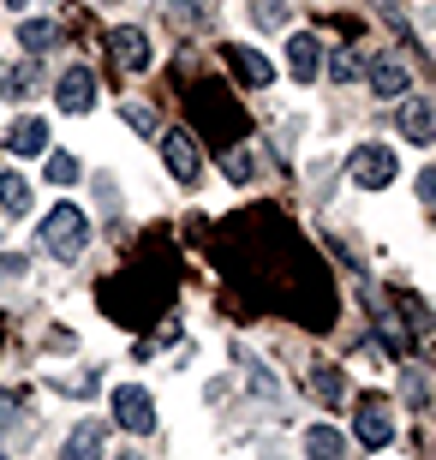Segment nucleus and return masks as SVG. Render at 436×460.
Masks as SVG:
<instances>
[{"mask_svg": "<svg viewBox=\"0 0 436 460\" xmlns=\"http://www.w3.org/2000/svg\"><path fill=\"white\" fill-rule=\"evenodd\" d=\"M311 389H317L323 407H341V401H347V376H341L335 365H317V371H311Z\"/></svg>", "mask_w": 436, "mask_h": 460, "instance_id": "17", "label": "nucleus"}, {"mask_svg": "<svg viewBox=\"0 0 436 460\" xmlns=\"http://www.w3.org/2000/svg\"><path fill=\"white\" fill-rule=\"evenodd\" d=\"M395 126H401L406 144H436V102H431V96H413V90H406L401 108H395Z\"/></svg>", "mask_w": 436, "mask_h": 460, "instance_id": "4", "label": "nucleus"}, {"mask_svg": "<svg viewBox=\"0 0 436 460\" xmlns=\"http://www.w3.org/2000/svg\"><path fill=\"white\" fill-rule=\"evenodd\" d=\"M54 42H60V24H54V18H24V24H18V49L24 54H42V49H54Z\"/></svg>", "mask_w": 436, "mask_h": 460, "instance_id": "15", "label": "nucleus"}, {"mask_svg": "<svg viewBox=\"0 0 436 460\" xmlns=\"http://www.w3.org/2000/svg\"><path fill=\"white\" fill-rule=\"evenodd\" d=\"M126 460H138V455H126Z\"/></svg>", "mask_w": 436, "mask_h": 460, "instance_id": "25", "label": "nucleus"}, {"mask_svg": "<svg viewBox=\"0 0 436 460\" xmlns=\"http://www.w3.org/2000/svg\"><path fill=\"white\" fill-rule=\"evenodd\" d=\"M42 173H49V186H78V180H85V168H78V155H72V150L49 155V162H42Z\"/></svg>", "mask_w": 436, "mask_h": 460, "instance_id": "19", "label": "nucleus"}, {"mask_svg": "<svg viewBox=\"0 0 436 460\" xmlns=\"http://www.w3.org/2000/svg\"><path fill=\"white\" fill-rule=\"evenodd\" d=\"M114 419L132 430V437H150V430H156V401H150V389H138V383L114 389Z\"/></svg>", "mask_w": 436, "mask_h": 460, "instance_id": "5", "label": "nucleus"}, {"mask_svg": "<svg viewBox=\"0 0 436 460\" xmlns=\"http://www.w3.org/2000/svg\"><path fill=\"white\" fill-rule=\"evenodd\" d=\"M0 460H6V448H0Z\"/></svg>", "mask_w": 436, "mask_h": 460, "instance_id": "24", "label": "nucleus"}, {"mask_svg": "<svg viewBox=\"0 0 436 460\" xmlns=\"http://www.w3.org/2000/svg\"><path fill=\"white\" fill-rule=\"evenodd\" d=\"M108 54H114L126 72H144L150 66V36L138 31V24H114V31H108Z\"/></svg>", "mask_w": 436, "mask_h": 460, "instance_id": "9", "label": "nucleus"}, {"mask_svg": "<svg viewBox=\"0 0 436 460\" xmlns=\"http://www.w3.org/2000/svg\"><path fill=\"white\" fill-rule=\"evenodd\" d=\"M162 155H168V173L180 180V186H198L203 162H198V137L191 132H168L162 137Z\"/></svg>", "mask_w": 436, "mask_h": 460, "instance_id": "8", "label": "nucleus"}, {"mask_svg": "<svg viewBox=\"0 0 436 460\" xmlns=\"http://www.w3.org/2000/svg\"><path fill=\"white\" fill-rule=\"evenodd\" d=\"M6 6H13V13H18V6H31V0H6Z\"/></svg>", "mask_w": 436, "mask_h": 460, "instance_id": "23", "label": "nucleus"}, {"mask_svg": "<svg viewBox=\"0 0 436 460\" xmlns=\"http://www.w3.org/2000/svg\"><path fill=\"white\" fill-rule=\"evenodd\" d=\"M0 209H6L13 222L31 209V180H24V173H0Z\"/></svg>", "mask_w": 436, "mask_h": 460, "instance_id": "16", "label": "nucleus"}, {"mask_svg": "<svg viewBox=\"0 0 436 460\" xmlns=\"http://www.w3.org/2000/svg\"><path fill=\"white\" fill-rule=\"evenodd\" d=\"M221 60L234 66V78H239V84H252V90H263L269 78H275V66H269V60H263L257 49H245V42H227V49H221Z\"/></svg>", "mask_w": 436, "mask_h": 460, "instance_id": "11", "label": "nucleus"}, {"mask_svg": "<svg viewBox=\"0 0 436 460\" xmlns=\"http://www.w3.org/2000/svg\"><path fill=\"white\" fill-rule=\"evenodd\" d=\"M102 448H108V425H102V419H85V425L67 437L60 460H102Z\"/></svg>", "mask_w": 436, "mask_h": 460, "instance_id": "13", "label": "nucleus"}, {"mask_svg": "<svg viewBox=\"0 0 436 460\" xmlns=\"http://www.w3.org/2000/svg\"><path fill=\"white\" fill-rule=\"evenodd\" d=\"M352 430H359V443H365V448H388V443H395V412H388L383 394H359Z\"/></svg>", "mask_w": 436, "mask_h": 460, "instance_id": "3", "label": "nucleus"}, {"mask_svg": "<svg viewBox=\"0 0 436 460\" xmlns=\"http://www.w3.org/2000/svg\"><path fill=\"white\" fill-rule=\"evenodd\" d=\"M419 198H424V204H436V168L419 173Z\"/></svg>", "mask_w": 436, "mask_h": 460, "instance_id": "22", "label": "nucleus"}, {"mask_svg": "<svg viewBox=\"0 0 436 460\" xmlns=\"http://www.w3.org/2000/svg\"><path fill=\"white\" fill-rule=\"evenodd\" d=\"M365 78H370V90L383 96V102H401L406 90H413V72H406V60H395V54H377L365 66Z\"/></svg>", "mask_w": 436, "mask_h": 460, "instance_id": "7", "label": "nucleus"}, {"mask_svg": "<svg viewBox=\"0 0 436 460\" xmlns=\"http://www.w3.org/2000/svg\"><path fill=\"white\" fill-rule=\"evenodd\" d=\"M54 102H60V114H90V102H96V72L90 66H67L60 84H54Z\"/></svg>", "mask_w": 436, "mask_h": 460, "instance_id": "6", "label": "nucleus"}, {"mask_svg": "<svg viewBox=\"0 0 436 460\" xmlns=\"http://www.w3.org/2000/svg\"><path fill=\"white\" fill-rule=\"evenodd\" d=\"M36 84V66L31 60H18V66H0V96H24Z\"/></svg>", "mask_w": 436, "mask_h": 460, "instance_id": "20", "label": "nucleus"}, {"mask_svg": "<svg viewBox=\"0 0 436 460\" xmlns=\"http://www.w3.org/2000/svg\"><path fill=\"white\" fill-rule=\"evenodd\" d=\"M329 78H335V84H359V78H365V54L359 49H341V54H329Z\"/></svg>", "mask_w": 436, "mask_h": 460, "instance_id": "18", "label": "nucleus"}, {"mask_svg": "<svg viewBox=\"0 0 436 460\" xmlns=\"http://www.w3.org/2000/svg\"><path fill=\"white\" fill-rule=\"evenodd\" d=\"M287 72H293L299 84L323 78V42L311 31H293V36H287Z\"/></svg>", "mask_w": 436, "mask_h": 460, "instance_id": "10", "label": "nucleus"}, {"mask_svg": "<svg viewBox=\"0 0 436 460\" xmlns=\"http://www.w3.org/2000/svg\"><path fill=\"white\" fill-rule=\"evenodd\" d=\"M42 252L49 257H60V263H72V257H85V239H90V227H85V209L78 204H54L49 216H42Z\"/></svg>", "mask_w": 436, "mask_h": 460, "instance_id": "1", "label": "nucleus"}, {"mask_svg": "<svg viewBox=\"0 0 436 460\" xmlns=\"http://www.w3.org/2000/svg\"><path fill=\"white\" fill-rule=\"evenodd\" d=\"M42 150H49V119L24 114L6 126V155H42Z\"/></svg>", "mask_w": 436, "mask_h": 460, "instance_id": "12", "label": "nucleus"}, {"mask_svg": "<svg viewBox=\"0 0 436 460\" xmlns=\"http://www.w3.org/2000/svg\"><path fill=\"white\" fill-rule=\"evenodd\" d=\"M347 168H352V180H359L365 191H383V186H395V173H401V155L388 150V144H359Z\"/></svg>", "mask_w": 436, "mask_h": 460, "instance_id": "2", "label": "nucleus"}, {"mask_svg": "<svg viewBox=\"0 0 436 460\" xmlns=\"http://www.w3.org/2000/svg\"><path fill=\"white\" fill-rule=\"evenodd\" d=\"M252 13H257L263 31H281V24H287V0H252Z\"/></svg>", "mask_w": 436, "mask_h": 460, "instance_id": "21", "label": "nucleus"}, {"mask_svg": "<svg viewBox=\"0 0 436 460\" xmlns=\"http://www.w3.org/2000/svg\"><path fill=\"white\" fill-rule=\"evenodd\" d=\"M305 460H347V437L335 425H311L305 430Z\"/></svg>", "mask_w": 436, "mask_h": 460, "instance_id": "14", "label": "nucleus"}]
</instances>
